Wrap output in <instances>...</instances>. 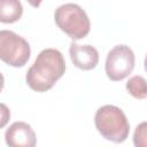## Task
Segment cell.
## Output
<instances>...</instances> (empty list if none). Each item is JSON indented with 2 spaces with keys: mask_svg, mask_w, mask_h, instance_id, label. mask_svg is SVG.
<instances>
[{
  "mask_svg": "<svg viewBox=\"0 0 147 147\" xmlns=\"http://www.w3.org/2000/svg\"><path fill=\"white\" fill-rule=\"evenodd\" d=\"M65 61L62 53L55 48L42 49L29 68L25 80L31 90L46 92L64 75Z\"/></svg>",
  "mask_w": 147,
  "mask_h": 147,
  "instance_id": "6da1fadb",
  "label": "cell"
},
{
  "mask_svg": "<svg viewBox=\"0 0 147 147\" xmlns=\"http://www.w3.org/2000/svg\"><path fill=\"white\" fill-rule=\"evenodd\" d=\"M94 124L105 139L116 144L125 141L130 133V124L124 111L114 105L100 107L95 113Z\"/></svg>",
  "mask_w": 147,
  "mask_h": 147,
  "instance_id": "7a4b0ae2",
  "label": "cell"
},
{
  "mask_svg": "<svg viewBox=\"0 0 147 147\" xmlns=\"http://www.w3.org/2000/svg\"><path fill=\"white\" fill-rule=\"evenodd\" d=\"M56 25L72 40L85 38L91 30V22L86 11L77 3H64L54 13Z\"/></svg>",
  "mask_w": 147,
  "mask_h": 147,
  "instance_id": "3957f363",
  "label": "cell"
},
{
  "mask_svg": "<svg viewBox=\"0 0 147 147\" xmlns=\"http://www.w3.org/2000/svg\"><path fill=\"white\" fill-rule=\"evenodd\" d=\"M29 42L9 30L0 31V60L10 67H23L30 59Z\"/></svg>",
  "mask_w": 147,
  "mask_h": 147,
  "instance_id": "277c9868",
  "label": "cell"
},
{
  "mask_svg": "<svg viewBox=\"0 0 147 147\" xmlns=\"http://www.w3.org/2000/svg\"><path fill=\"white\" fill-rule=\"evenodd\" d=\"M134 53L126 45H116L113 47L106 59V74L113 82H119L126 78L134 68Z\"/></svg>",
  "mask_w": 147,
  "mask_h": 147,
  "instance_id": "5b68a950",
  "label": "cell"
},
{
  "mask_svg": "<svg viewBox=\"0 0 147 147\" xmlns=\"http://www.w3.org/2000/svg\"><path fill=\"white\" fill-rule=\"evenodd\" d=\"M5 140L9 147H33L37 144L34 131L25 122H14L7 129Z\"/></svg>",
  "mask_w": 147,
  "mask_h": 147,
  "instance_id": "8992f818",
  "label": "cell"
},
{
  "mask_svg": "<svg viewBox=\"0 0 147 147\" xmlns=\"http://www.w3.org/2000/svg\"><path fill=\"white\" fill-rule=\"evenodd\" d=\"M69 54L74 65L82 70H92L99 62V53L91 45H78L74 41L70 44Z\"/></svg>",
  "mask_w": 147,
  "mask_h": 147,
  "instance_id": "52a82bcc",
  "label": "cell"
},
{
  "mask_svg": "<svg viewBox=\"0 0 147 147\" xmlns=\"http://www.w3.org/2000/svg\"><path fill=\"white\" fill-rule=\"evenodd\" d=\"M23 14L20 0H0V22L10 24L17 22Z\"/></svg>",
  "mask_w": 147,
  "mask_h": 147,
  "instance_id": "ba28073f",
  "label": "cell"
},
{
  "mask_svg": "<svg viewBox=\"0 0 147 147\" xmlns=\"http://www.w3.org/2000/svg\"><path fill=\"white\" fill-rule=\"evenodd\" d=\"M127 92L138 100H144L147 96V88H146V79L142 76H133L126 83Z\"/></svg>",
  "mask_w": 147,
  "mask_h": 147,
  "instance_id": "9c48e42d",
  "label": "cell"
},
{
  "mask_svg": "<svg viewBox=\"0 0 147 147\" xmlns=\"http://www.w3.org/2000/svg\"><path fill=\"white\" fill-rule=\"evenodd\" d=\"M133 142H134V146H137V147H146V145H147L146 122H142L137 126V129L134 131V136H133Z\"/></svg>",
  "mask_w": 147,
  "mask_h": 147,
  "instance_id": "30bf717a",
  "label": "cell"
},
{
  "mask_svg": "<svg viewBox=\"0 0 147 147\" xmlns=\"http://www.w3.org/2000/svg\"><path fill=\"white\" fill-rule=\"evenodd\" d=\"M10 119V110L9 108L5 105L0 102V129L5 127L8 122Z\"/></svg>",
  "mask_w": 147,
  "mask_h": 147,
  "instance_id": "8fae6325",
  "label": "cell"
},
{
  "mask_svg": "<svg viewBox=\"0 0 147 147\" xmlns=\"http://www.w3.org/2000/svg\"><path fill=\"white\" fill-rule=\"evenodd\" d=\"M32 7H34V8H38L40 5H41V2H42V0H26Z\"/></svg>",
  "mask_w": 147,
  "mask_h": 147,
  "instance_id": "7c38bea8",
  "label": "cell"
},
{
  "mask_svg": "<svg viewBox=\"0 0 147 147\" xmlns=\"http://www.w3.org/2000/svg\"><path fill=\"white\" fill-rule=\"evenodd\" d=\"M3 86H5V78H3V75L0 72V92L2 91Z\"/></svg>",
  "mask_w": 147,
  "mask_h": 147,
  "instance_id": "4fadbf2b",
  "label": "cell"
}]
</instances>
